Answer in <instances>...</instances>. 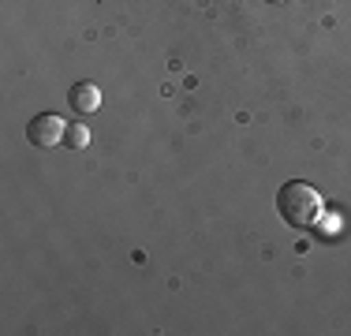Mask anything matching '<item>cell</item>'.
I'll list each match as a JSON object with an SVG mask.
<instances>
[{
	"instance_id": "2",
	"label": "cell",
	"mask_w": 351,
	"mask_h": 336,
	"mask_svg": "<svg viewBox=\"0 0 351 336\" xmlns=\"http://www.w3.org/2000/svg\"><path fill=\"white\" fill-rule=\"evenodd\" d=\"M64 131H68V123H64L56 112H38L34 120L27 123V139H30V146H38V149L60 146V142H64Z\"/></svg>"
},
{
	"instance_id": "1",
	"label": "cell",
	"mask_w": 351,
	"mask_h": 336,
	"mask_svg": "<svg viewBox=\"0 0 351 336\" xmlns=\"http://www.w3.org/2000/svg\"><path fill=\"white\" fill-rule=\"evenodd\" d=\"M322 209H325L322 195L303 180H288L277 191V213H280L284 224H291V228H314V224L322 221Z\"/></svg>"
},
{
	"instance_id": "3",
	"label": "cell",
	"mask_w": 351,
	"mask_h": 336,
	"mask_svg": "<svg viewBox=\"0 0 351 336\" xmlns=\"http://www.w3.org/2000/svg\"><path fill=\"white\" fill-rule=\"evenodd\" d=\"M68 101L79 116H90V112L101 108V90H97V82H75L68 90Z\"/></svg>"
},
{
	"instance_id": "4",
	"label": "cell",
	"mask_w": 351,
	"mask_h": 336,
	"mask_svg": "<svg viewBox=\"0 0 351 336\" xmlns=\"http://www.w3.org/2000/svg\"><path fill=\"white\" fill-rule=\"evenodd\" d=\"M64 146L68 149H86L90 146V131H86V123H68V131H64Z\"/></svg>"
},
{
	"instance_id": "5",
	"label": "cell",
	"mask_w": 351,
	"mask_h": 336,
	"mask_svg": "<svg viewBox=\"0 0 351 336\" xmlns=\"http://www.w3.org/2000/svg\"><path fill=\"white\" fill-rule=\"evenodd\" d=\"M265 4H284V0H265Z\"/></svg>"
}]
</instances>
